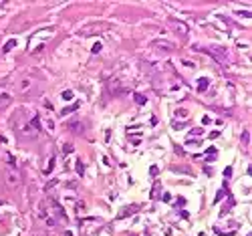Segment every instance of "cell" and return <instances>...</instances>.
Returning <instances> with one entry per match:
<instances>
[{
  "label": "cell",
  "mask_w": 252,
  "mask_h": 236,
  "mask_svg": "<svg viewBox=\"0 0 252 236\" xmlns=\"http://www.w3.org/2000/svg\"><path fill=\"white\" fill-rule=\"evenodd\" d=\"M79 224L85 234H95L97 230L103 228V220H99V218H83V220H79Z\"/></svg>",
  "instance_id": "2"
},
{
  "label": "cell",
  "mask_w": 252,
  "mask_h": 236,
  "mask_svg": "<svg viewBox=\"0 0 252 236\" xmlns=\"http://www.w3.org/2000/svg\"><path fill=\"white\" fill-rule=\"evenodd\" d=\"M55 164H57V159H55V156H51V159H48V166L45 168V172H43V174H45V176H51V174H53V169H55Z\"/></svg>",
  "instance_id": "13"
},
{
  "label": "cell",
  "mask_w": 252,
  "mask_h": 236,
  "mask_svg": "<svg viewBox=\"0 0 252 236\" xmlns=\"http://www.w3.org/2000/svg\"><path fill=\"white\" fill-rule=\"evenodd\" d=\"M6 164H8V166H12V168L16 166V159H14V156H12V153H6Z\"/></svg>",
  "instance_id": "24"
},
{
  "label": "cell",
  "mask_w": 252,
  "mask_h": 236,
  "mask_svg": "<svg viewBox=\"0 0 252 236\" xmlns=\"http://www.w3.org/2000/svg\"><path fill=\"white\" fill-rule=\"evenodd\" d=\"M180 216H182V218H190V214L186 212V210H182V212H180Z\"/></svg>",
  "instance_id": "37"
},
{
  "label": "cell",
  "mask_w": 252,
  "mask_h": 236,
  "mask_svg": "<svg viewBox=\"0 0 252 236\" xmlns=\"http://www.w3.org/2000/svg\"><path fill=\"white\" fill-rule=\"evenodd\" d=\"M173 206H175V208H183V206H186V198H182V196H180V198L175 200V204H173Z\"/></svg>",
  "instance_id": "26"
},
{
  "label": "cell",
  "mask_w": 252,
  "mask_h": 236,
  "mask_svg": "<svg viewBox=\"0 0 252 236\" xmlns=\"http://www.w3.org/2000/svg\"><path fill=\"white\" fill-rule=\"evenodd\" d=\"M139 210V204H131V206H125V208H121L119 214H117V220H123L127 216H131V214H135Z\"/></svg>",
  "instance_id": "6"
},
{
  "label": "cell",
  "mask_w": 252,
  "mask_h": 236,
  "mask_svg": "<svg viewBox=\"0 0 252 236\" xmlns=\"http://www.w3.org/2000/svg\"><path fill=\"white\" fill-rule=\"evenodd\" d=\"M30 85H32V81H30V77H24L20 83H18V91L20 93H26V91L30 89Z\"/></svg>",
  "instance_id": "9"
},
{
  "label": "cell",
  "mask_w": 252,
  "mask_h": 236,
  "mask_svg": "<svg viewBox=\"0 0 252 236\" xmlns=\"http://www.w3.org/2000/svg\"><path fill=\"white\" fill-rule=\"evenodd\" d=\"M43 123H45V127H46L48 133H55V121H53V119H45Z\"/></svg>",
  "instance_id": "19"
},
{
  "label": "cell",
  "mask_w": 252,
  "mask_h": 236,
  "mask_svg": "<svg viewBox=\"0 0 252 236\" xmlns=\"http://www.w3.org/2000/svg\"><path fill=\"white\" fill-rule=\"evenodd\" d=\"M99 51H101V43H95V45H93V49H91V53H93V55H97Z\"/></svg>",
  "instance_id": "30"
},
{
  "label": "cell",
  "mask_w": 252,
  "mask_h": 236,
  "mask_svg": "<svg viewBox=\"0 0 252 236\" xmlns=\"http://www.w3.org/2000/svg\"><path fill=\"white\" fill-rule=\"evenodd\" d=\"M224 196H228V186H226V184H224V186H222V188L218 190L216 198H214V204H218L220 200H222V198H224Z\"/></svg>",
  "instance_id": "12"
},
{
  "label": "cell",
  "mask_w": 252,
  "mask_h": 236,
  "mask_svg": "<svg viewBox=\"0 0 252 236\" xmlns=\"http://www.w3.org/2000/svg\"><path fill=\"white\" fill-rule=\"evenodd\" d=\"M161 198H163V202H170V200H172V196H170V194H163Z\"/></svg>",
  "instance_id": "35"
},
{
  "label": "cell",
  "mask_w": 252,
  "mask_h": 236,
  "mask_svg": "<svg viewBox=\"0 0 252 236\" xmlns=\"http://www.w3.org/2000/svg\"><path fill=\"white\" fill-rule=\"evenodd\" d=\"M79 107H81V103H79V101H75V103H73V105H69V107H65V109H63V111H61V115H69V113L77 111V109H79Z\"/></svg>",
  "instance_id": "15"
},
{
  "label": "cell",
  "mask_w": 252,
  "mask_h": 236,
  "mask_svg": "<svg viewBox=\"0 0 252 236\" xmlns=\"http://www.w3.org/2000/svg\"><path fill=\"white\" fill-rule=\"evenodd\" d=\"M101 30H105V24H97V28H87V30H81V34H95V33H101Z\"/></svg>",
  "instance_id": "16"
},
{
  "label": "cell",
  "mask_w": 252,
  "mask_h": 236,
  "mask_svg": "<svg viewBox=\"0 0 252 236\" xmlns=\"http://www.w3.org/2000/svg\"><path fill=\"white\" fill-rule=\"evenodd\" d=\"M14 46H16V41H14V38L6 41V43H4V46H2V53H8V51H12Z\"/></svg>",
  "instance_id": "17"
},
{
  "label": "cell",
  "mask_w": 252,
  "mask_h": 236,
  "mask_svg": "<svg viewBox=\"0 0 252 236\" xmlns=\"http://www.w3.org/2000/svg\"><path fill=\"white\" fill-rule=\"evenodd\" d=\"M65 236H73V232H65Z\"/></svg>",
  "instance_id": "38"
},
{
  "label": "cell",
  "mask_w": 252,
  "mask_h": 236,
  "mask_svg": "<svg viewBox=\"0 0 252 236\" xmlns=\"http://www.w3.org/2000/svg\"><path fill=\"white\" fill-rule=\"evenodd\" d=\"M63 99H73V91H63Z\"/></svg>",
  "instance_id": "33"
},
{
  "label": "cell",
  "mask_w": 252,
  "mask_h": 236,
  "mask_svg": "<svg viewBox=\"0 0 252 236\" xmlns=\"http://www.w3.org/2000/svg\"><path fill=\"white\" fill-rule=\"evenodd\" d=\"M170 28H172V30L178 34L180 38H186V36H188V33H190L188 24H186V22H180V20H173V18L170 20Z\"/></svg>",
  "instance_id": "5"
},
{
  "label": "cell",
  "mask_w": 252,
  "mask_h": 236,
  "mask_svg": "<svg viewBox=\"0 0 252 236\" xmlns=\"http://www.w3.org/2000/svg\"><path fill=\"white\" fill-rule=\"evenodd\" d=\"M4 182H6L8 188H18V186H20V174H18L14 168L6 169V172H4Z\"/></svg>",
  "instance_id": "3"
},
{
  "label": "cell",
  "mask_w": 252,
  "mask_h": 236,
  "mask_svg": "<svg viewBox=\"0 0 252 236\" xmlns=\"http://www.w3.org/2000/svg\"><path fill=\"white\" fill-rule=\"evenodd\" d=\"M157 174H160V168H157V166H151V168H149V176H151V178H155Z\"/></svg>",
  "instance_id": "27"
},
{
  "label": "cell",
  "mask_w": 252,
  "mask_h": 236,
  "mask_svg": "<svg viewBox=\"0 0 252 236\" xmlns=\"http://www.w3.org/2000/svg\"><path fill=\"white\" fill-rule=\"evenodd\" d=\"M216 153H218V149H216L214 146H212V147H208V149H206V156H216Z\"/></svg>",
  "instance_id": "31"
},
{
  "label": "cell",
  "mask_w": 252,
  "mask_h": 236,
  "mask_svg": "<svg viewBox=\"0 0 252 236\" xmlns=\"http://www.w3.org/2000/svg\"><path fill=\"white\" fill-rule=\"evenodd\" d=\"M192 49H194V51H200V53L210 55L214 61L222 63V65H226V63H228V59H230V53L224 49V46H220V45H210V46H198V45H194Z\"/></svg>",
  "instance_id": "1"
},
{
  "label": "cell",
  "mask_w": 252,
  "mask_h": 236,
  "mask_svg": "<svg viewBox=\"0 0 252 236\" xmlns=\"http://www.w3.org/2000/svg\"><path fill=\"white\" fill-rule=\"evenodd\" d=\"M2 6H4V2H0V8H2Z\"/></svg>",
  "instance_id": "39"
},
{
  "label": "cell",
  "mask_w": 252,
  "mask_h": 236,
  "mask_svg": "<svg viewBox=\"0 0 252 236\" xmlns=\"http://www.w3.org/2000/svg\"><path fill=\"white\" fill-rule=\"evenodd\" d=\"M151 46H153V51L155 53H161V55H168V53H172L175 46L170 43V41H163V38H157V41H153L151 43Z\"/></svg>",
  "instance_id": "4"
},
{
  "label": "cell",
  "mask_w": 252,
  "mask_h": 236,
  "mask_svg": "<svg viewBox=\"0 0 252 236\" xmlns=\"http://www.w3.org/2000/svg\"><path fill=\"white\" fill-rule=\"evenodd\" d=\"M204 133V129L202 127H194V129H190V137H196V135H202Z\"/></svg>",
  "instance_id": "23"
},
{
  "label": "cell",
  "mask_w": 252,
  "mask_h": 236,
  "mask_svg": "<svg viewBox=\"0 0 252 236\" xmlns=\"http://www.w3.org/2000/svg\"><path fill=\"white\" fill-rule=\"evenodd\" d=\"M234 204H236V200H234V196H230L228 194V202H226V206H224V208H222V216H224V214H228L230 210H232V208H234Z\"/></svg>",
  "instance_id": "11"
},
{
  "label": "cell",
  "mask_w": 252,
  "mask_h": 236,
  "mask_svg": "<svg viewBox=\"0 0 252 236\" xmlns=\"http://www.w3.org/2000/svg\"><path fill=\"white\" fill-rule=\"evenodd\" d=\"M149 196H151V200H157V198L161 196V184H160V182H155V184H153V188H151V194H149Z\"/></svg>",
  "instance_id": "10"
},
{
  "label": "cell",
  "mask_w": 252,
  "mask_h": 236,
  "mask_svg": "<svg viewBox=\"0 0 252 236\" xmlns=\"http://www.w3.org/2000/svg\"><path fill=\"white\" fill-rule=\"evenodd\" d=\"M75 169H77V174H79V176H85V166H83V161H81V159L75 161Z\"/></svg>",
  "instance_id": "20"
},
{
  "label": "cell",
  "mask_w": 252,
  "mask_h": 236,
  "mask_svg": "<svg viewBox=\"0 0 252 236\" xmlns=\"http://www.w3.org/2000/svg\"><path fill=\"white\" fill-rule=\"evenodd\" d=\"M202 123H204V125L210 123V117H208V115H204V117H202Z\"/></svg>",
  "instance_id": "36"
},
{
  "label": "cell",
  "mask_w": 252,
  "mask_h": 236,
  "mask_svg": "<svg viewBox=\"0 0 252 236\" xmlns=\"http://www.w3.org/2000/svg\"><path fill=\"white\" fill-rule=\"evenodd\" d=\"M73 149H75V147L71 146V143H65V146H63V151H65V153H71Z\"/></svg>",
  "instance_id": "32"
},
{
  "label": "cell",
  "mask_w": 252,
  "mask_h": 236,
  "mask_svg": "<svg viewBox=\"0 0 252 236\" xmlns=\"http://www.w3.org/2000/svg\"><path fill=\"white\" fill-rule=\"evenodd\" d=\"M172 127H173V129H183V127H186V123H182V121H173Z\"/></svg>",
  "instance_id": "29"
},
{
  "label": "cell",
  "mask_w": 252,
  "mask_h": 236,
  "mask_svg": "<svg viewBox=\"0 0 252 236\" xmlns=\"http://www.w3.org/2000/svg\"><path fill=\"white\" fill-rule=\"evenodd\" d=\"M248 236H252V234H248Z\"/></svg>",
  "instance_id": "41"
},
{
  "label": "cell",
  "mask_w": 252,
  "mask_h": 236,
  "mask_svg": "<svg viewBox=\"0 0 252 236\" xmlns=\"http://www.w3.org/2000/svg\"><path fill=\"white\" fill-rule=\"evenodd\" d=\"M238 16H244V18H252V12H248V10H234Z\"/></svg>",
  "instance_id": "25"
},
{
  "label": "cell",
  "mask_w": 252,
  "mask_h": 236,
  "mask_svg": "<svg viewBox=\"0 0 252 236\" xmlns=\"http://www.w3.org/2000/svg\"><path fill=\"white\" fill-rule=\"evenodd\" d=\"M240 141H242V146L246 147L248 143H250V133H248V131H242V139Z\"/></svg>",
  "instance_id": "22"
},
{
  "label": "cell",
  "mask_w": 252,
  "mask_h": 236,
  "mask_svg": "<svg viewBox=\"0 0 252 236\" xmlns=\"http://www.w3.org/2000/svg\"><path fill=\"white\" fill-rule=\"evenodd\" d=\"M57 184H58V180H51V182L45 186V192H46V194H51V192H53V188H55Z\"/></svg>",
  "instance_id": "21"
},
{
  "label": "cell",
  "mask_w": 252,
  "mask_h": 236,
  "mask_svg": "<svg viewBox=\"0 0 252 236\" xmlns=\"http://www.w3.org/2000/svg\"><path fill=\"white\" fill-rule=\"evenodd\" d=\"M186 146H200V139H194V137H190V139H186Z\"/></svg>",
  "instance_id": "28"
},
{
  "label": "cell",
  "mask_w": 252,
  "mask_h": 236,
  "mask_svg": "<svg viewBox=\"0 0 252 236\" xmlns=\"http://www.w3.org/2000/svg\"><path fill=\"white\" fill-rule=\"evenodd\" d=\"M67 127H69L71 133H75V135H81L83 131H85V123H83V121H75V119H73V121H69V125H67Z\"/></svg>",
  "instance_id": "7"
},
{
  "label": "cell",
  "mask_w": 252,
  "mask_h": 236,
  "mask_svg": "<svg viewBox=\"0 0 252 236\" xmlns=\"http://www.w3.org/2000/svg\"><path fill=\"white\" fill-rule=\"evenodd\" d=\"M12 103V95L8 93V91L0 89V109H4V107H8Z\"/></svg>",
  "instance_id": "8"
},
{
  "label": "cell",
  "mask_w": 252,
  "mask_h": 236,
  "mask_svg": "<svg viewBox=\"0 0 252 236\" xmlns=\"http://www.w3.org/2000/svg\"><path fill=\"white\" fill-rule=\"evenodd\" d=\"M0 206H2V200H0Z\"/></svg>",
  "instance_id": "40"
},
{
  "label": "cell",
  "mask_w": 252,
  "mask_h": 236,
  "mask_svg": "<svg viewBox=\"0 0 252 236\" xmlns=\"http://www.w3.org/2000/svg\"><path fill=\"white\" fill-rule=\"evenodd\" d=\"M224 176H226V178H230V176H232V168H226V169H224Z\"/></svg>",
  "instance_id": "34"
},
{
  "label": "cell",
  "mask_w": 252,
  "mask_h": 236,
  "mask_svg": "<svg viewBox=\"0 0 252 236\" xmlns=\"http://www.w3.org/2000/svg\"><path fill=\"white\" fill-rule=\"evenodd\" d=\"M133 99H135V103H139V105H145V103H147V97L141 95V93H133Z\"/></svg>",
  "instance_id": "18"
},
{
  "label": "cell",
  "mask_w": 252,
  "mask_h": 236,
  "mask_svg": "<svg viewBox=\"0 0 252 236\" xmlns=\"http://www.w3.org/2000/svg\"><path fill=\"white\" fill-rule=\"evenodd\" d=\"M208 85H210V79L202 77L200 81H198V91H200V93H204V91H208Z\"/></svg>",
  "instance_id": "14"
}]
</instances>
